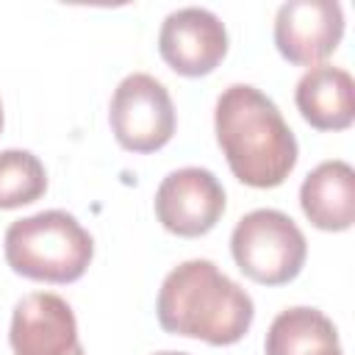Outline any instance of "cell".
<instances>
[{
    "label": "cell",
    "mask_w": 355,
    "mask_h": 355,
    "mask_svg": "<svg viewBox=\"0 0 355 355\" xmlns=\"http://www.w3.org/2000/svg\"><path fill=\"white\" fill-rule=\"evenodd\" d=\"M225 202V189L211 169L183 166L161 180L155 191V216L164 230L180 239H197L216 227Z\"/></svg>",
    "instance_id": "8992f818"
},
{
    "label": "cell",
    "mask_w": 355,
    "mask_h": 355,
    "mask_svg": "<svg viewBox=\"0 0 355 355\" xmlns=\"http://www.w3.org/2000/svg\"><path fill=\"white\" fill-rule=\"evenodd\" d=\"M0 130H3V103H0Z\"/></svg>",
    "instance_id": "9a60e30c"
},
{
    "label": "cell",
    "mask_w": 355,
    "mask_h": 355,
    "mask_svg": "<svg viewBox=\"0 0 355 355\" xmlns=\"http://www.w3.org/2000/svg\"><path fill=\"white\" fill-rule=\"evenodd\" d=\"M300 205L319 230H349L355 222V169L347 161H324L300 186Z\"/></svg>",
    "instance_id": "8fae6325"
},
{
    "label": "cell",
    "mask_w": 355,
    "mask_h": 355,
    "mask_svg": "<svg viewBox=\"0 0 355 355\" xmlns=\"http://www.w3.org/2000/svg\"><path fill=\"white\" fill-rule=\"evenodd\" d=\"M344 36V11L330 0H288L275 17L277 53L294 67H319Z\"/></svg>",
    "instance_id": "ba28073f"
},
{
    "label": "cell",
    "mask_w": 355,
    "mask_h": 355,
    "mask_svg": "<svg viewBox=\"0 0 355 355\" xmlns=\"http://www.w3.org/2000/svg\"><path fill=\"white\" fill-rule=\"evenodd\" d=\"M47 191L44 164L31 150L0 153V211L36 202Z\"/></svg>",
    "instance_id": "4fadbf2b"
},
{
    "label": "cell",
    "mask_w": 355,
    "mask_h": 355,
    "mask_svg": "<svg viewBox=\"0 0 355 355\" xmlns=\"http://www.w3.org/2000/svg\"><path fill=\"white\" fill-rule=\"evenodd\" d=\"M222 155L244 186L275 189L297 166V139L280 108L255 86H227L214 111Z\"/></svg>",
    "instance_id": "6da1fadb"
},
{
    "label": "cell",
    "mask_w": 355,
    "mask_h": 355,
    "mask_svg": "<svg viewBox=\"0 0 355 355\" xmlns=\"http://www.w3.org/2000/svg\"><path fill=\"white\" fill-rule=\"evenodd\" d=\"M158 53L169 69L183 78H200L214 72L227 55L225 22L200 6L172 11L158 33Z\"/></svg>",
    "instance_id": "52a82bcc"
},
{
    "label": "cell",
    "mask_w": 355,
    "mask_h": 355,
    "mask_svg": "<svg viewBox=\"0 0 355 355\" xmlns=\"http://www.w3.org/2000/svg\"><path fill=\"white\" fill-rule=\"evenodd\" d=\"M158 324L172 336L200 338L211 347L241 341L255 319L252 297L214 261L178 263L161 283L155 300Z\"/></svg>",
    "instance_id": "7a4b0ae2"
},
{
    "label": "cell",
    "mask_w": 355,
    "mask_h": 355,
    "mask_svg": "<svg viewBox=\"0 0 355 355\" xmlns=\"http://www.w3.org/2000/svg\"><path fill=\"white\" fill-rule=\"evenodd\" d=\"M300 116L316 130H347L355 119L352 75L333 64L311 67L294 92Z\"/></svg>",
    "instance_id": "30bf717a"
},
{
    "label": "cell",
    "mask_w": 355,
    "mask_h": 355,
    "mask_svg": "<svg viewBox=\"0 0 355 355\" xmlns=\"http://www.w3.org/2000/svg\"><path fill=\"white\" fill-rule=\"evenodd\" d=\"M8 341L14 355H86L69 302L50 291H33L14 305Z\"/></svg>",
    "instance_id": "9c48e42d"
},
{
    "label": "cell",
    "mask_w": 355,
    "mask_h": 355,
    "mask_svg": "<svg viewBox=\"0 0 355 355\" xmlns=\"http://www.w3.org/2000/svg\"><path fill=\"white\" fill-rule=\"evenodd\" d=\"M6 263L36 283L67 286L86 275L94 241L89 230L67 211H42L17 219L6 230Z\"/></svg>",
    "instance_id": "3957f363"
},
{
    "label": "cell",
    "mask_w": 355,
    "mask_h": 355,
    "mask_svg": "<svg viewBox=\"0 0 355 355\" xmlns=\"http://www.w3.org/2000/svg\"><path fill=\"white\" fill-rule=\"evenodd\" d=\"M155 355H189V352H172V349H166V352H155Z\"/></svg>",
    "instance_id": "5bb4252c"
},
{
    "label": "cell",
    "mask_w": 355,
    "mask_h": 355,
    "mask_svg": "<svg viewBox=\"0 0 355 355\" xmlns=\"http://www.w3.org/2000/svg\"><path fill=\"white\" fill-rule=\"evenodd\" d=\"M263 349L266 355H344L336 324L308 305L280 311L266 330Z\"/></svg>",
    "instance_id": "7c38bea8"
},
{
    "label": "cell",
    "mask_w": 355,
    "mask_h": 355,
    "mask_svg": "<svg viewBox=\"0 0 355 355\" xmlns=\"http://www.w3.org/2000/svg\"><path fill=\"white\" fill-rule=\"evenodd\" d=\"M230 252L236 266L261 286L291 283L308 258V241L297 222L275 208L244 214L230 233Z\"/></svg>",
    "instance_id": "277c9868"
},
{
    "label": "cell",
    "mask_w": 355,
    "mask_h": 355,
    "mask_svg": "<svg viewBox=\"0 0 355 355\" xmlns=\"http://www.w3.org/2000/svg\"><path fill=\"white\" fill-rule=\"evenodd\" d=\"M108 122L114 139L128 153H155L175 136V103L161 80L147 72L122 78L114 89Z\"/></svg>",
    "instance_id": "5b68a950"
}]
</instances>
